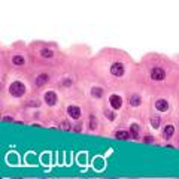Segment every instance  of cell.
I'll use <instances>...</instances> for the list:
<instances>
[{
	"label": "cell",
	"mask_w": 179,
	"mask_h": 179,
	"mask_svg": "<svg viewBox=\"0 0 179 179\" xmlns=\"http://www.w3.org/2000/svg\"><path fill=\"white\" fill-rule=\"evenodd\" d=\"M9 93L13 96V97H21L24 96L25 93V85L23 82H12L11 88H9Z\"/></svg>",
	"instance_id": "obj_1"
},
{
	"label": "cell",
	"mask_w": 179,
	"mask_h": 179,
	"mask_svg": "<svg viewBox=\"0 0 179 179\" xmlns=\"http://www.w3.org/2000/svg\"><path fill=\"white\" fill-rule=\"evenodd\" d=\"M151 78H152L154 81H163V79L166 78V73H164V70H163V69L155 67V69L151 70Z\"/></svg>",
	"instance_id": "obj_2"
},
{
	"label": "cell",
	"mask_w": 179,
	"mask_h": 179,
	"mask_svg": "<svg viewBox=\"0 0 179 179\" xmlns=\"http://www.w3.org/2000/svg\"><path fill=\"white\" fill-rule=\"evenodd\" d=\"M110 73L115 76H122L124 75V66L121 63H113L110 66Z\"/></svg>",
	"instance_id": "obj_3"
},
{
	"label": "cell",
	"mask_w": 179,
	"mask_h": 179,
	"mask_svg": "<svg viewBox=\"0 0 179 179\" xmlns=\"http://www.w3.org/2000/svg\"><path fill=\"white\" fill-rule=\"evenodd\" d=\"M109 102H110V106H112L113 109H120V108L122 106V99H121L120 96H117V94L110 96V97H109Z\"/></svg>",
	"instance_id": "obj_4"
},
{
	"label": "cell",
	"mask_w": 179,
	"mask_h": 179,
	"mask_svg": "<svg viewBox=\"0 0 179 179\" xmlns=\"http://www.w3.org/2000/svg\"><path fill=\"white\" fill-rule=\"evenodd\" d=\"M45 102H46V105L54 106V105L57 103V94H55L54 91H48V93L45 94Z\"/></svg>",
	"instance_id": "obj_5"
},
{
	"label": "cell",
	"mask_w": 179,
	"mask_h": 179,
	"mask_svg": "<svg viewBox=\"0 0 179 179\" xmlns=\"http://www.w3.org/2000/svg\"><path fill=\"white\" fill-rule=\"evenodd\" d=\"M67 113H69V117L73 118V120H78L81 117V109L78 106H69L67 108Z\"/></svg>",
	"instance_id": "obj_6"
},
{
	"label": "cell",
	"mask_w": 179,
	"mask_h": 179,
	"mask_svg": "<svg viewBox=\"0 0 179 179\" xmlns=\"http://www.w3.org/2000/svg\"><path fill=\"white\" fill-rule=\"evenodd\" d=\"M155 108H157L160 112H166V110L169 109V103H167V100H164V99H160V100L155 102Z\"/></svg>",
	"instance_id": "obj_7"
},
{
	"label": "cell",
	"mask_w": 179,
	"mask_h": 179,
	"mask_svg": "<svg viewBox=\"0 0 179 179\" xmlns=\"http://www.w3.org/2000/svg\"><path fill=\"white\" fill-rule=\"evenodd\" d=\"M140 102H142V99H140V96H137V94L130 97V105H132V106H139Z\"/></svg>",
	"instance_id": "obj_8"
},
{
	"label": "cell",
	"mask_w": 179,
	"mask_h": 179,
	"mask_svg": "<svg viewBox=\"0 0 179 179\" xmlns=\"http://www.w3.org/2000/svg\"><path fill=\"white\" fill-rule=\"evenodd\" d=\"M48 81H50V76H48V75H40L37 79H36V85H43V84H46L48 82Z\"/></svg>",
	"instance_id": "obj_9"
},
{
	"label": "cell",
	"mask_w": 179,
	"mask_h": 179,
	"mask_svg": "<svg viewBox=\"0 0 179 179\" xmlns=\"http://www.w3.org/2000/svg\"><path fill=\"white\" fill-rule=\"evenodd\" d=\"M12 63L15 64V66H23V64L25 63V60H24V57H21V55H15V57L12 58Z\"/></svg>",
	"instance_id": "obj_10"
},
{
	"label": "cell",
	"mask_w": 179,
	"mask_h": 179,
	"mask_svg": "<svg viewBox=\"0 0 179 179\" xmlns=\"http://www.w3.org/2000/svg\"><path fill=\"white\" fill-rule=\"evenodd\" d=\"M173 133H175L173 125H166V128H164V136L169 139V137H172V136H173Z\"/></svg>",
	"instance_id": "obj_11"
},
{
	"label": "cell",
	"mask_w": 179,
	"mask_h": 179,
	"mask_svg": "<svg viewBox=\"0 0 179 179\" xmlns=\"http://www.w3.org/2000/svg\"><path fill=\"white\" fill-rule=\"evenodd\" d=\"M117 139H122V140H125V139H130V134L127 133V132H124V130H121V132H117Z\"/></svg>",
	"instance_id": "obj_12"
},
{
	"label": "cell",
	"mask_w": 179,
	"mask_h": 179,
	"mask_svg": "<svg viewBox=\"0 0 179 179\" xmlns=\"http://www.w3.org/2000/svg\"><path fill=\"white\" fill-rule=\"evenodd\" d=\"M91 94L94 97H102L103 96V91H102V88H93L91 90Z\"/></svg>",
	"instance_id": "obj_13"
},
{
	"label": "cell",
	"mask_w": 179,
	"mask_h": 179,
	"mask_svg": "<svg viewBox=\"0 0 179 179\" xmlns=\"http://www.w3.org/2000/svg\"><path fill=\"white\" fill-rule=\"evenodd\" d=\"M151 125H152L154 128H158V127H160V118H158V117L151 118Z\"/></svg>",
	"instance_id": "obj_14"
},
{
	"label": "cell",
	"mask_w": 179,
	"mask_h": 179,
	"mask_svg": "<svg viewBox=\"0 0 179 179\" xmlns=\"http://www.w3.org/2000/svg\"><path fill=\"white\" fill-rule=\"evenodd\" d=\"M40 52H42V55H43L45 58H51V57H52V51H51V50H42Z\"/></svg>",
	"instance_id": "obj_15"
},
{
	"label": "cell",
	"mask_w": 179,
	"mask_h": 179,
	"mask_svg": "<svg viewBox=\"0 0 179 179\" xmlns=\"http://www.w3.org/2000/svg\"><path fill=\"white\" fill-rule=\"evenodd\" d=\"M137 133H139V127L136 124H133L132 125V136L133 137H137Z\"/></svg>",
	"instance_id": "obj_16"
},
{
	"label": "cell",
	"mask_w": 179,
	"mask_h": 179,
	"mask_svg": "<svg viewBox=\"0 0 179 179\" xmlns=\"http://www.w3.org/2000/svg\"><path fill=\"white\" fill-rule=\"evenodd\" d=\"M105 115H106V118H109V120H113V118H115V115H113V113H112L110 110H106V112H105Z\"/></svg>",
	"instance_id": "obj_17"
},
{
	"label": "cell",
	"mask_w": 179,
	"mask_h": 179,
	"mask_svg": "<svg viewBox=\"0 0 179 179\" xmlns=\"http://www.w3.org/2000/svg\"><path fill=\"white\" fill-rule=\"evenodd\" d=\"M90 121H91V125H90V127H91V128H96V127H97V125H96V124H97V120H94V117H91Z\"/></svg>",
	"instance_id": "obj_18"
}]
</instances>
